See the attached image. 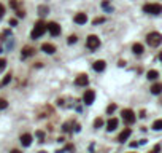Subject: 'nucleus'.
<instances>
[{
  "label": "nucleus",
  "mask_w": 162,
  "mask_h": 153,
  "mask_svg": "<svg viewBox=\"0 0 162 153\" xmlns=\"http://www.w3.org/2000/svg\"><path fill=\"white\" fill-rule=\"evenodd\" d=\"M48 30V26H46V22H43V21H38L37 24H35V27H33V30H32V33H30V37L33 38V40H37V38H40L44 32Z\"/></svg>",
  "instance_id": "f257e3e1"
},
{
  "label": "nucleus",
  "mask_w": 162,
  "mask_h": 153,
  "mask_svg": "<svg viewBox=\"0 0 162 153\" xmlns=\"http://www.w3.org/2000/svg\"><path fill=\"white\" fill-rule=\"evenodd\" d=\"M146 42H148L149 46H159V45L162 43V35L159 32H151V33H148Z\"/></svg>",
  "instance_id": "f03ea898"
},
{
  "label": "nucleus",
  "mask_w": 162,
  "mask_h": 153,
  "mask_svg": "<svg viewBox=\"0 0 162 153\" xmlns=\"http://www.w3.org/2000/svg\"><path fill=\"white\" fill-rule=\"evenodd\" d=\"M143 11L148 14H160L162 13V5L160 3H146L143 7Z\"/></svg>",
  "instance_id": "7ed1b4c3"
},
{
  "label": "nucleus",
  "mask_w": 162,
  "mask_h": 153,
  "mask_svg": "<svg viewBox=\"0 0 162 153\" xmlns=\"http://www.w3.org/2000/svg\"><path fill=\"white\" fill-rule=\"evenodd\" d=\"M122 120H124L127 124H132V123H135L137 116H135V113H133V110L126 109V110H122Z\"/></svg>",
  "instance_id": "20e7f679"
},
{
  "label": "nucleus",
  "mask_w": 162,
  "mask_h": 153,
  "mask_svg": "<svg viewBox=\"0 0 162 153\" xmlns=\"http://www.w3.org/2000/svg\"><path fill=\"white\" fill-rule=\"evenodd\" d=\"M86 46L89 48V49H97L99 46H100V40H99V37L97 35H89L87 37V40H86Z\"/></svg>",
  "instance_id": "39448f33"
},
{
  "label": "nucleus",
  "mask_w": 162,
  "mask_h": 153,
  "mask_svg": "<svg viewBox=\"0 0 162 153\" xmlns=\"http://www.w3.org/2000/svg\"><path fill=\"white\" fill-rule=\"evenodd\" d=\"M94 99H96V91H92V89H86L84 94H83V102H84L86 105H91Z\"/></svg>",
  "instance_id": "423d86ee"
},
{
  "label": "nucleus",
  "mask_w": 162,
  "mask_h": 153,
  "mask_svg": "<svg viewBox=\"0 0 162 153\" xmlns=\"http://www.w3.org/2000/svg\"><path fill=\"white\" fill-rule=\"evenodd\" d=\"M46 26H48V32L51 33L53 37L60 35V26L57 24V22H54V21H53V22H48Z\"/></svg>",
  "instance_id": "0eeeda50"
},
{
  "label": "nucleus",
  "mask_w": 162,
  "mask_h": 153,
  "mask_svg": "<svg viewBox=\"0 0 162 153\" xmlns=\"http://www.w3.org/2000/svg\"><path fill=\"white\" fill-rule=\"evenodd\" d=\"M87 83H89V78H87V75H84V73L78 75L76 80H75V84H76V86H86Z\"/></svg>",
  "instance_id": "6e6552de"
},
{
  "label": "nucleus",
  "mask_w": 162,
  "mask_h": 153,
  "mask_svg": "<svg viewBox=\"0 0 162 153\" xmlns=\"http://www.w3.org/2000/svg\"><path fill=\"white\" fill-rule=\"evenodd\" d=\"M73 21L76 22V24H80V26L81 24H86V22H87V14L86 13H76Z\"/></svg>",
  "instance_id": "1a4fd4ad"
},
{
  "label": "nucleus",
  "mask_w": 162,
  "mask_h": 153,
  "mask_svg": "<svg viewBox=\"0 0 162 153\" xmlns=\"http://www.w3.org/2000/svg\"><path fill=\"white\" fill-rule=\"evenodd\" d=\"M33 54H35V49L32 46H24L22 48V53H21V58L26 59V58H29V56H33Z\"/></svg>",
  "instance_id": "9d476101"
},
{
  "label": "nucleus",
  "mask_w": 162,
  "mask_h": 153,
  "mask_svg": "<svg viewBox=\"0 0 162 153\" xmlns=\"http://www.w3.org/2000/svg\"><path fill=\"white\" fill-rule=\"evenodd\" d=\"M130 134H132V129L130 128H126L124 131L118 135V140H119V142H124V140H127V139L130 137Z\"/></svg>",
  "instance_id": "9b49d317"
},
{
  "label": "nucleus",
  "mask_w": 162,
  "mask_h": 153,
  "mask_svg": "<svg viewBox=\"0 0 162 153\" xmlns=\"http://www.w3.org/2000/svg\"><path fill=\"white\" fill-rule=\"evenodd\" d=\"M41 51H44L46 54H54L56 53V46L51 43H43L41 45Z\"/></svg>",
  "instance_id": "f8f14e48"
},
{
  "label": "nucleus",
  "mask_w": 162,
  "mask_h": 153,
  "mask_svg": "<svg viewBox=\"0 0 162 153\" xmlns=\"http://www.w3.org/2000/svg\"><path fill=\"white\" fill-rule=\"evenodd\" d=\"M92 67H94V70H96V72H103L105 67H107V64H105V61L100 59V61H96V62H94Z\"/></svg>",
  "instance_id": "ddd939ff"
},
{
  "label": "nucleus",
  "mask_w": 162,
  "mask_h": 153,
  "mask_svg": "<svg viewBox=\"0 0 162 153\" xmlns=\"http://www.w3.org/2000/svg\"><path fill=\"white\" fill-rule=\"evenodd\" d=\"M19 140H21L22 147H29V145L32 144V135H30V134H22Z\"/></svg>",
  "instance_id": "4468645a"
},
{
  "label": "nucleus",
  "mask_w": 162,
  "mask_h": 153,
  "mask_svg": "<svg viewBox=\"0 0 162 153\" xmlns=\"http://www.w3.org/2000/svg\"><path fill=\"white\" fill-rule=\"evenodd\" d=\"M118 128V120L116 118H110L108 120V123H107V131H115V129Z\"/></svg>",
  "instance_id": "2eb2a0df"
},
{
  "label": "nucleus",
  "mask_w": 162,
  "mask_h": 153,
  "mask_svg": "<svg viewBox=\"0 0 162 153\" xmlns=\"http://www.w3.org/2000/svg\"><path fill=\"white\" fill-rule=\"evenodd\" d=\"M151 93L153 94H162V83H154L153 86H151Z\"/></svg>",
  "instance_id": "dca6fc26"
},
{
  "label": "nucleus",
  "mask_w": 162,
  "mask_h": 153,
  "mask_svg": "<svg viewBox=\"0 0 162 153\" xmlns=\"http://www.w3.org/2000/svg\"><path fill=\"white\" fill-rule=\"evenodd\" d=\"M132 51H133L135 54H138V56H140V54L143 53V45H142V43H135V45L132 46Z\"/></svg>",
  "instance_id": "f3484780"
},
{
  "label": "nucleus",
  "mask_w": 162,
  "mask_h": 153,
  "mask_svg": "<svg viewBox=\"0 0 162 153\" xmlns=\"http://www.w3.org/2000/svg\"><path fill=\"white\" fill-rule=\"evenodd\" d=\"M146 77H148V80H156V78L159 77V72L157 70H149L146 73Z\"/></svg>",
  "instance_id": "a211bd4d"
},
{
  "label": "nucleus",
  "mask_w": 162,
  "mask_h": 153,
  "mask_svg": "<svg viewBox=\"0 0 162 153\" xmlns=\"http://www.w3.org/2000/svg\"><path fill=\"white\" fill-rule=\"evenodd\" d=\"M153 129H154V131H160V129H162V118H160V120H156L153 123Z\"/></svg>",
  "instance_id": "6ab92c4d"
},
{
  "label": "nucleus",
  "mask_w": 162,
  "mask_h": 153,
  "mask_svg": "<svg viewBox=\"0 0 162 153\" xmlns=\"http://www.w3.org/2000/svg\"><path fill=\"white\" fill-rule=\"evenodd\" d=\"M48 13H49L48 7H44V5H41V7H38V14H40V16H44V14H48Z\"/></svg>",
  "instance_id": "aec40b11"
},
{
  "label": "nucleus",
  "mask_w": 162,
  "mask_h": 153,
  "mask_svg": "<svg viewBox=\"0 0 162 153\" xmlns=\"http://www.w3.org/2000/svg\"><path fill=\"white\" fill-rule=\"evenodd\" d=\"M103 126V120L102 118H96V121H94V128L99 129V128H102Z\"/></svg>",
  "instance_id": "412c9836"
},
{
  "label": "nucleus",
  "mask_w": 162,
  "mask_h": 153,
  "mask_svg": "<svg viewBox=\"0 0 162 153\" xmlns=\"http://www.w3.org/2000/svg\"><path fill=\"white\" fill-rule=\"evenodd\" d=\"M76 40H78L76 35H70L69 40H67V43H69V45H73V43H76Z\"/></svg>",
  "instance_id": "4be33fe9"
},
{
  "label": "nucleus",
  "mask_w": 162,
  "mask_h": 153,
  "mask_svg": "<svg viewBox=\"0 0 162 153\" xmlns=\"http://www.w3.org/2000/svg\"><path fill=\"white\" fill-rule=\"evenodd\" d=\"M115 110H116V104H111V105L107 107V113H108V115H111V113H113Z\"/></svg>",
  "instance_id": "5701e85b"
},
{
  "label": "nucleus",
  "mask_w": 162,
  "mask_h": 153,
  "mask_svg": "<svg viewBox=\"0 0 162 153\" xmlns=\"http://www.w3.org/2000/svg\"><path fill=\"white\" fill-rule=\"evenodd\" d=\"M11 81V73H8V75H5V78L2 80V84H8Z\"/></svg>",
  "instance_id": "b1692460"
},
{
  "label": "nucleus",
  "mask_w": 162,
  "mask_h": 153,
  "mask_svg": "<svg viewBox=\"0 0 162 153\" xmlns=\"http://www.w3.org/2000/svg\"><path fill=\"white\" fill-rule=\"evenodd\" d=\"M7 107H8V102L5 100V99H0V110L7 109Z\"/></svg>",
  "instance_id": "393cba45"
},
{
  "label": "nucleus",
  "mask_w": 162,
  "mask_h": 153,
  "mask_svg": "<svg viewBox=\"0 0 162 153\" xmlns=\"http://www.w3.org/2000/svg\"><path fill=\"white\" fill-rule=\"evenodd\" d=\"M103 21H105V18H96V19L92 21V24H94V26H99V24H102Z\"/></svg>",
  "instance_id": "a878e982"
},
{
  "label": "nucleus",
  "mask_w": 162,
  "mask_h": 153,
  "mask_svg": "<svg viewBox=\"0 0 162 153\" xmlns=\"http://www.w3.org/2000/svg\"><path fill=\"white\" fill-rule=\"evenodd\" d=\"M16 14H18V18H24L26 16L24 10H21V8H16Z\"/></svg>",
  "instance_id": "bb28decb"
},
{
  "label": "nucleus",
  "mask_w": 162,
  "mask_h": 153,
  "mask_svg": "<svg viewBox=\"0 0 162 153\" xmlns=\"http://www.w3.org/2000/svg\"><path fill=\"white\" fill-rule=\"evenodd\" d=\"M10 5H11V8H18L19 7V2H18V0H11V2H10Z\"/></svg>",
  "instance_id": "cd10ccee"
},
{
  "label": "nucleus",
  "mask_w": 162,
  "mask_h": 153,
  "mask_svg": "<svg viewBox=\"0 0 162 153\" xmlns=\"http://www.w3.org/2000/svg\"><path fill=\"white\" fill-rule=\"evenodd\" d=\"M102 7H103L105 10H107V11H110V13H111V11H113V8H111L110 5H108V2H103V3H102Z\"/></svg>",
  "instance_id": "c85d7f7f"
},
{
  "label": "nucleus",
  "mask_w": 162,
  "mask_h": 153,
  "mask_svg": "<svg viewBox=\"0 0 162 153\" xmlns=\"http://www.w3.org/2000/svg\"><path fill=\"white\" fill-rule=\"evenodd\" d=\"M37 137L40 139V142H43V139H44V132H43V131H37Z\"/></svg>",
  "instance_id": "c756f323"
},
{
  "label": "nucleus",
  "mask_w": 162,
  "mask_h": 153,
  "mask_svg": "<svg viewBox=\"0 0 162 153\" xmlns=\"http://www.w3.org/2000/svg\"><path fill=\"white\" fill-rule=\"evenodd\" d=\"M70 126H72V123H65V124H64V126H62V129H64V131H65V132H69V131H70V129H72Z\"/></svg>",
  "instance_id": "7c9ffc66"
},
{
  "label": "nucleus",
  "mask_w": 162,
  "mask_h": 153,
  "mask_svg": "<svg viewBox=\"0 0 162 153\" xmlns=\"http://www.w3.org/2000/svg\"><path fill=\"white\" fill-rule=\"evenodd\" d=\"M5 65H7V61H5L3 58H0V70H3Z\"/></svg>",
  "instance_id": "2f4dec72"
},
{
  "label": "nucleus",
  "mask_w": 162,
  "mask_h": 153,
  "mask_svg": "<svg viewBox=\"0 0 162 153\" xmlns=\"http://www.w3.org/2000/svg\"><path fill=\"white\" fill-rule=\"evenodd\" d=\"M3 14H5V7H3L2 3H0V18H2Z\"/></svg>",
  "instance_id": "473e14b6"
},
{
  "label": "nucleus",
  "mask_w": 162,
  "mask_h": 153,
  "mask_svg": "<svg viewBox=\"0 0 162 153\" xmlns=\"http://www.w3.org/2000/svg\"><path fill=\"white\" fill-rule=\"evenodd\" d=\"M140 118H146V112H145V110L140 112Z\"/></svg>",
  "instance_id": "72a5a7b5"
},
{
  "label": "nucleus",
  "mask_w": 162,
  "mask_h": 153,
  "mask_svg": "<svg viewBox=\"0 0 162 153\" xmlns=\"http://www.w3.org/2000/svg\"><path fill=\"white\" fill-rule=\"evenodd\" d=\"M10 24H11V26H16V24H18V21H16V19H11Z\"/></svg>",
  "instance_id": "f704fd0d"
},
{
  "label": "nucleus",
  "mask_w": 162,
  "mask_h": 153,
  "mask_svg": "<svg viewBox=\"0 0 162 153\" xmlns=\"http://www.w3.org/2000/svg\"><path fill=\"white\" fill-rule=\"evenodd\" d=\"M10 153H21V150H16V148H14V150H11Z\"/></svg>",
  "instance_id": "c9c22d12"
},
{
  "label": "nucleus",
  "mask_w": 162,
  "mask_h": 153,
  "mask_svg": "<svg viewBox=\"0 0 162 153\" xmlns=\"http://www.w3.org/2000/svg\"><path fill=\"white\" fill-rule=\"evenodd\" d=\"M159 59H160V62H162V51H160V54H159Z\"/></svg>",
  "instance_id": "e433bc0d"
},
{
  "label": "nucleus",
  "mask_w": 162,
  "mask_h": 153,
  "mask_svg": "<svg viewBox=\"0 0 162 153\" xmlns=\"http://www.w3.org/2000/svg\"><path fill=\"white\" fill-rule=\"evenodd\" d=\"M40 153H46V151H40Z\"/></svg>",
  "instance_id": "4c0bfd02"
},
{
  "label": "nucleus",
  "mask_w": 162,
  "mask_h": 153,
  "mask_svg": "<svg viewBox=\"0 0 162 153\" xmlns=\"http://www.w3.org/2000/svg\"><path fill=\"white\" fill-rule=\"evenodd\" d=\"M160 102H162V99H160Z\"/></svg>",
  "instance_id": "58836bf2"
}]
</instances>
